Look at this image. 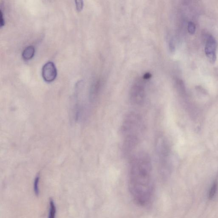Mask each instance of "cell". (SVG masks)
Segmentation results:
<instances>
[{
  "instance_id": "5bb4252c",
  "label": "cell",
  "mask_w": 218,
  "mask_h": 218,
  "mask_svg": "<svg viewBox=\"0 0 218 218\" xmlns=\"http://www.w3.org/2000/svg\"><path fill=\"white\" fill-rule=\"evenodd\" d=\"M150 77H151V75L149 73H147L144 75V79H147L150 78Z\"/></svg>"
},
{
  "instance_id": "8992f818",
  "label": "cell",
  "mask_w": 218,
  "mask_h": 218,
  "mask_svg": "<svg viewBox=\"0 0 218 218\" xmlns=\"http://www.w3.org/2000/svg\"><path fill=\"white\" fill-rule=\"evenodd\" d=\"M130 100L133 104L139 105L142 104L145 99V91L141 86H135L130 93Z\"/></svg>"
},
{
  "instance_id": "52a82bcc",
  "label": "cell",
  "mask_w": 218,
  "mask_h": 218,
  "mask_svg": "<svg viewBox=\"0 0 218 218\" xmlns=\"http://www.w3.org/2000/svg\"><path fill=\"white\" fill-rule=\"evenodd\" d=\"M35 48L33 46H29L24 50L22 53V57L25 60L31 59L35 55Z\"/></svg>"
},
{
  "instance_id": "6da1fadb",
  "label": "cell",
  "mask_w": 218,
  "mask_h": 218,
  "mask_svg": "<svg viewBox=\"0 0 218 218\" xmlns=\"http://www.w3.org/2000/svg\"><path fill=\"white\" fill-rule=\"evenodd\" d=\"M128 188L136 204L145 207L151 204L154 196V183L151 158L146 152L138 153L131 162Z\"/></svg>"
},
{
  "instance_id": "30bf717a",
  "label": "cell",
  "mask_w": 218,
  "mask_h": 218,
  "mask_svg": "<svg viewBox=\"0 0 218 218\" xmlns=\"http://www.w3.org/2000/svg\"><path fill=\"white\" fill-rule=\"evenodd\" d=\"M39 180H40V177L39 175H38L35 178L34 181V184H33V190H34V193L36 196H38L39 194Z\"/></svg>"
},
{
  "instance_id": "ba28073f",
  "label": "cell",
  "mask_w": 218,
  "mask_h": 218,
  "mask_svg": "<svg viewBox=\"0 0 218 218\" xmlns=\"http://www.w3.org/2000/svg\"><path fill=\"white\" fill-rule=\"evenodd\" d=\"M56 207L54 200L52 199L50 200V209L48 218H56Z\"/></svg>"
},
{
  "instance_id": "8fae6325",
  "label": "cell",
  "mask_w": 218,
  "mask_h": 218,
  "mask_svg": "<svg viewBox=\"0 0 218 218\" xmlns=\"http://www.w3.org/2000/svg\"><path fill=\"white\" fill-rule=\"evenodd\" d=\"M188 30L189 33L191 35L195 34L196 30V27L193 22L190 21L188 24Z\"/></svg>"
},
{
  "instance_id": "4fadbf2b",
  "label": "cell",
  "mask_w": 218,
  "mask_h": 218,
  "mask_svg": "<svg viewBox=\"0 0 218 218\" xmlns=\"http://www.w3.org/2000/svg\"><path fill=\"white\" fill-rule=\"evenodd\" d=\"M0 23H1V27H2L5 25V19H4V16H3V13L2 12V10H1L0 12Z\"/></svg>"
},
{
  "instance_id": "277c9868",
  "label": "cell",
  "mask_w": 218,
  "mask_h": 218,
  "mask_svg": "<svg viewBox=\"0 0 218 218\" xmlns=\"http://www.w3.org/2000/svg\"><path fill=\"white\" fill-rule=\"evenodd\" d=\"M217 47V43L215 38L212 35L208 36L205 45V54L209 61L213 64L216 60V50Z\"/></svg>"
},
{
  "instance_id": "3957f363",
  "label": "cell",
  "mask_w": 218,
  "mask_h": 218,
  "mask_svg": "<svg viewBox=\"0 0 218 218\" xmlns=\"http://www.w3.org/2000/svg\"><path fill=\"white\" fill-rule=\"evenodd\" d=\"M155 146L159 173L162 179L166 180L170 174V152L168 142L164 136H159L157 138Z\"/></svg>"
},
{
  "instance_id": "9c48e42d",
  "label": "cell",
  "mask_w": 218,
  "mask_h": 218,
  "mask_svg": "<svg viewBox=\"0 0 218 218\" xmlns=\"http://www.w3.org/2000/svg\"><path fill=\"white\" fill-rule=\"evenodd\" d=\"M218 190V184L216 182H214L210 188L208 194V199L212 200L215 197Z\"/></svg>"
},
{
  "instance_id": "7a4b0ae2",
  "label": "cell",
  "mask_w": 218,
  "mask_h": 218,
  "mask_svg": "<svg viewBox=\"0 0 218 218\" xmlns=\"http://www.w3.org/2000/svg\"><path fill=\"white\" fill-rule=\"evenodd\" d=\"M144 128V122L141 116L131 112L125 116L121 124L123 140L139 143Z\"/></svg>"
},
{
  "instance_id": "5b68a950",
  "label": "cell",
  "mask_w": 218,
  "mask_h": 218,
  "mask_svg": "<svg viewBox=\"0 0 218 218\" xmlns=\"http://www.w3.org/2000/svg\"><path fill=\"white\" fill-rule=\"evenodd\" d=\"M42 75L44 80L46 82H51L56 78L57 70L53 62H47L43 65Z\"/></svg>"
},
{
  "instance_id": "7c38bea8",
  "label": "cell",
  "mask_w": 218,
  "mask_h": 218,
  "mask_svg": "<svg viewBox=\"0 0 218 218\" xmlns=\"http://www.w3.org/2000/svg\"><path fill=\"white\" fill-rule=\"evenodd\" d=\"M75 5H76V9L78 11H81L82 10L84 3L83 1H75Z\"/></svg>"
}]
</instances>
